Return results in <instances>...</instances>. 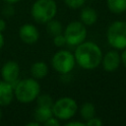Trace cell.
Returning a JSON list of instances; mask_svg holds the SVG:
<instances>
[{
	"label": "cell",
	"mask_w": 126,
	"mask_h": 126,
	"mask_svg": "<svg viewBox=\"0 0 126 126\" xmlns=\"http://www.w3.org/2000/svg\"><path fill=\"white\" fill-rule=\"evenodd\" d=\"M102 51L100 47L93 41H83L77 45L74 53L76 63L85 70L97 68L101 63Z\"/></svg>",
	"instance_id": "obj_1"
},
{
	"label": "cell",
	"mask_w": 126,
	"mask_h": 126,
	"mask_svg": "<svg viewBox=\"0 0 126 126\" xmlns=\"http://www.w3.org/2000/svg\"><path fill=\"white\" fill-rule=\"evenodd\" d=\"M40 94V85L34 78L19 80L14 86V94L21 103H31L36 99Z\"/></svg>",
	"instance_id": "obj_2"
},
{
	"label": "cell",
	"mask_w": 126,
	"mask_h": 126,
	"mask_svg": "<svg viewBox=\"0 0 126 126\" xmlns=\"http://www.w3.org/2000/svg\"><path fill=\"white\" fill-rule=\"evenodd\" d=\"M57 14V4L54 0H35L31 8V15L37 24H46Z\"/></svg>",
	"instance_id": "obj_3"
},
{
	"label": "cell",
	"mask_w": 126,
	"mask_h": 126,
	"mask_svg": "<svg viewBox=\"0 0 126 126\" xmlns=\"http://www.w3.org/2000/svg\"><path fill=\"white\" fill-rule=\"evenodd\" d=\"M108 44L116 50L126 48V22L114 21L111 23L106 32Z\"/></svg>",
	"instance_id": "obj_4"
},
{
	"label": "cell",
	"mask_w": 126,
	"mask_h": 126,
	"mask_svg": "<svg viewBox=\"0 0 126 126\" xmlns=\"http://www.w3.org/2000/svg\"><path fill=\"white\" fill-rule=\"evenodd\" d=\"M77 101L70 96H63L53 101L52 104V112L53 116L58 118L59 120L66 121L72 119L77 111H78Z\"/></svg>",
	"instance_id": "obj_5"
},
{
	"label": "cell",
	"mask_w": 126,
	"mask_h": 126,
	"mask_svg": "<svg viewBox=\"0 0 126 126\" xmlns=\"http://www.w3.org/2000/svg\"><path fill=\"white\" fill-rule=\"evenodd\" d=\"M75 64L76 61L74 54L66 49L58 50L54 53V55L51 58L52 68L60 75L69 74L75 67Z\"/></svg>",
	"instance_id": "obj_6"
},
{
	"label": "cell",
	"mask_w": 126,
	"mask_h": 126,
	"mask_svg": "<svg viewBox=\"0 0 126 126\" xmlns=\"http://www.w3.org/2000/svg\"><path fill=\"white\" fill-rule=\"evenodd\" d=\"M67 44L71 46H77L87 38V28L81 21L70 22L63 30Z\"/></svg>",
	"instance_id": "obj_7"
},
{
	"label": "cell",
	"mask_w": 126,
	"mask_h": 126,
	"mask_svg": "<svg viewBox=\"0 0 126 126\" xmlns=\"http://www.w3.org/2000/svg\"><path fill=\"white\" fill-rule=\"evenodd\" d=\"M1 78L3 81L11 84L13 87L19 81L20 77V65L14 60H8L5 62L0 70Z\"/></svg>",
	"instance_id": "obj_8"
},
{
	"label": "cell",
	"mask_w": 126,
	"mask_h": 126,
	"mask_svg": "<svg viewBox=\"0 0 126 126\" xmlns=\"http://www.w3.org/2000/svg\"><path fill=\"white\" fill-rule=\"evenodd\" d=\"M101 66L104 71L108 73H112L118 69L121 64V56L116 49L109 50L105 54H102L101 58Z\"/></svg>",
	"instance_id": "obj_9"
},
{
	"label": "cell",
	"mask_w": 126,
	"mask_h": 126,
	"mask_svg": "<svg viewBox=\"0 0 126 126\" xmlns=\"http://www.w3.org/2000/svg\"><path fill=\"white\" fill-rule=\"evenodd\" d=\"M19 36L26 44H33L39 38V32L32 24H24L19 30Z\"/></svg>",
	"instance_id": "obj_10"
},
{
	"label": "cell",
	"mask_w": 126,
	"mask_h": 126,
	"mask_svg": "<svg viewBox=\"0 0 126 126\" xmlns=\"http://www.w3.org/2000/svg\"><path fill=\"white\" fill-rule=\"evenodd\" d=\"M15 97L14 94V87L1 80L0 81V106H8L12 103Z\"/></svg>",
	"instance_id": "obj_11"
},
{
	"label": "cell",
	"mask_w": 126,
	"mask_h": 126,
	"mask_svg": "<svg viewBox=\"0 0 126 126\" xmlns=\"http://www.w3.org/2000/svg\"><path fill=\"white\" fill-rule=\"evenodd\" d=\"M97 12L92 7H84L80 12V21L86 27L94 25L97 21Z\"/></svg>",
	"instance_id": "obj_12"
},
{
	"label": "cell",
	"mask_w": 126,
	"mask_h": 126,
	"mask_svg": "<svg viewBox=\"0 0 126 126\" xmlns=\"http://www.w3.org/2000/svg\"><path fill=\"white\" fill-rule=\"evenodd\" d=\"M31 74L32 77L40 80L43 79L48 74V66L44 61H36L31 66Z\"/></svg>",
	"instance_id": "obj_13"
},
{
	"label": "cell",
	"mask_w": 126,
	"mask_h": 126,
	"mask_svg": "<svg viewBox=\"0 0 126 126\" xmlns=\"http://www.w3.org/2000/svg\"><path fill=\"white\" fill-rule=\"evenodd\" d=\"M53 116L52 107L49 106H41L37 105V107L33 111V118L40 124H43L47 119Z\"/></svg>",
	"instance_id": "obj_14"
},
{
	"label": "cell",
	"mask_w": 126,
	"mask_h": 126,
	"mask_svg": "<svg viewBox=\"0 0 126 126\" xmlns=\"http://www.w3.org/2000/svg\"><path fill=\"white\" fill-rule=\"evenodd\" d=\"M78 110L84 121H87L95 115V107L92 102H89V101L83 103L81 107L78 108Z\"/></svg>",
	"instance_id": "obj_15"
},
{
	"label": "cell",
	"mask_w": 126,
	"mask_h": 126,
	"mask_svg": "<svg viewBox=\"0 0 126 126\" xmlns=\"http://www.w3.org/2000/svg\"><path fill=\"white\" fill-rule=\"evenodd\" d=\"M108 10L113 14H122L126 12V0H106Z\"/></svg>",
	"instance_id": "obj_16"
},
{
	"label": "cell",
	"mask_w": 126,
	"mask_h": 126,
	"mask_svg": "<svg viewBox=\"0 0 126 126\" xmlns=\"http://www.w3.org/2000/svg\"><path fill=\"white\" fill-rule=\"evenodd\" d=\"M45 29H46L47 33L52 37L63 32V27H62L61 22L54 20V19L50 20L49 22L45 24Z\"/></svg>",
	"instance_id": "obj_17"
},
{
	"label": "cell",
	"mask_w": 126,
	"mask_h": 126,
	"mask_svg": "<svg viewBox=\"0 0 126 126\" xmlns=\"http://www.w3.org/2000/svg\"><path fill=\"white\" fill-rule=\"evenodd\" d=\"M36 103L37 105H41V106H49L52 107L53 104V99L52 97L47 94H38V96L36 97Z\"/></svg>",
	"instance_id": "obj_18"
},
{
	"label": "cell",
	"mask_w": 126,
	"mask_h": 126,
	"mask_svg": "<svg viewBox=\"0 0 126 126\" xmlns=\"http://www.w3.org/2000/svg\"><path fill=\"white\" fill-rule=\"evenodd\" d=\"M64 3L70 9H74L75 10V9L82 8L85 5L86 0H64Z\"/></svg>",
	"instance_id": "obj_19"
},
{
	"label": "cell",
	"mask_w": 126,
	"mask_h": 126,
	"mask_svg": "<svg viewBox=\"0 0 126 126\" xmlns=\"http://www.w3.org/2000/svg\"><path fill=\"white\" fill-rule=\"evenodd\" d=\"M53 44H54L56 47H63L64 45L67 44L63 32L60 33V34H57V35L53 36Z\"/></svg>",
	"instance_id": "obj_20"
},
{
	"label": "cell",
	"mask_w": 126,
	"mask_h": 126,
	"mask_svg": "<svg viewBox=\"0 0 126 126\" xmlns=\"http://www.w3.org/2000/svg\"><path fill=\"white\" fill-rule=\"evenodd\" d=\"M85 124H86V126H101L102 125V121H101L100 118L94 116L93 118L85 121Z\"/></svg>",
	"instance_id": "obj_21"
},
{
	"label": "cell",
	"mask_w": 126,
	"mask_h": 126,
	"mask_svg": "<svg viewBox=\"0 0 126 126\" xmlns=\"http://www.w3.org/2000/svg\"><path fill=\"white\" fill-rule=\"evenodd\" d=\"M43 125H45V126H59L60 125V120L58 118H56L55 116H52L49 119H47L43 123Z\"/></svg>",
	"instance_id": "obj_22"
},
{
	"label": "cell",
	"mask_w": 126,
	"mask_h": 126,
	"mask_svg": "<svg viewBox=\"0 0 126 126\" xmlns=\"http://www.w3.org/2000/svg\"><path fill=\"white\" fill-rule=\"evenodd\" d=\"M2 13H3L6 17H11V16H13V14H14V8H13L12 4H8V3H7V5L3 8Z\"/></svg>",
	"instance_id": "obj_23"
},
{
	"label": "cell",
	"mask_w": 126,
	"mask_h": 126,
	"mask_svg": "<svg viewBox=\"0 0 126 126\" xmlns=\"http://www.w3.org/2000/svg\"><path fill=\"white\" fill-rule=\"evenodd\" d=\"M66 126H86L85 121H69L66 122Z\"/></svg>",
	"instance_id": "obj_24"
},
{
	"label": "cell",
	"mask_w": 126,
	"mask_h": 126,
	"mask_svg": "<svg viewBox=\"0 0 126 126\" xmlns=\"http://www.w3.org/2000/svg\"><path fill=\"white\" fill-rule=\"evenodd\" d=\"M121 56V63L126 67V48L122 50V53L120 54Z\"/></svg>",
	"instance_id": "obj_25"
},
{
	"label": "cell",
	"mask_w": 126,
	"mask_h": 126,
	"mask_svg": "<svg viewBox=\"0 0 126 126\" xmlns=\"http://www.w3.org/2000/svg\"><path fill=\"white\" fill-rule=\"evenodd\" d=\"M6 21L4 19H0V32H3L6 30Z\"/></svg>",
	"instance_id": "obj_26"
},
{
	"label": "cell",
	"mask_w": 126,
	"mask_h": 126,
	"mask_svg": "<svg viewBox=\"0 0 126 126\" xmlns=\"http://www.w3.org/2000/svg\"><path fill=\"white\" fill-rule=\"evenodd\" d=\"M40 125V123H38L37 121H32V122H28L27 123V126H39Z\"/></svg>",
	"instance_id": "obj_27"
},
{
	"label": "cell",
	"mask_w": 126,
	"mask_h": 126,
	"mask_svg": "<svg viewBox=\"0 0 126 126\" xmlns=\"http://www.w3.org/2000/svg\"><path fill=\"white\" fill-rule=\"evenodd\" d=\"M3 45H4V35L2 32H0V49H2Z\"/></svg>",
	"instance_id": "obj_28"
},
{
	"label": "cell",
	"mask_w": 126,
	"mask_h": 126,
	"mask_svg": "<svg viewBox=\"0 0 126 126\" xmlns=\"http://www.w3.org/2000/svg\"><path fill=\"white\" fill-rule=\"evenodd\" d=\"M6 3H8V4H16V3H18V2H20L21 0H4Z\"/></svg>",
	"instance_id": "obj_29"
},
{
	"label": "cell",
	"mask_w": 126,
	"mask_h": 126,
	"mask_svg": "<svg viewBox=\"0 0 126 126\" xmlns=\"http://www.w3.org/2000/svg\"><path fill=\"white\" fill-rule=\"evenodd\" d=\"M2 117H3V112H2V109H1V106H0V121H1Z\"/></svg>",
	"instance_id": "obj_30"
},
{
	"label": "cell",
	"mask_w": 126,
	"mask_h": 126,
	"mask_svg": "<svg viewBox=\"0 0 126 126\" xmlns=\"http://www.w3.org/2000/svg\"><path fill=\"white\" fill-rule=\"evenodd\" d=\"M125 19H126V17H125ZM125 22H126V21H125Z\"/></svg>",
	"instance_id": "obj_31"
}]
</instances>
